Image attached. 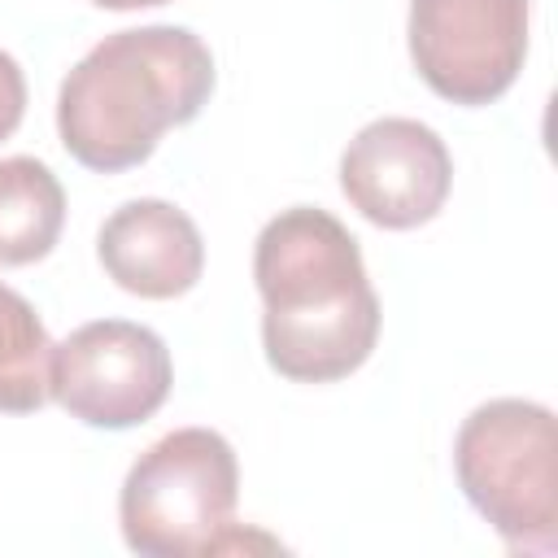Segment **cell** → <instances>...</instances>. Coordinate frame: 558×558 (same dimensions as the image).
<instances>
[{"instance_id": "ba28073f", "label": "cell", "mask_w": 558, "mask_h": 558, "mask_svg": "<svg viewBox=\"0 0 558 558\" xmlns=\"http://www.w3.org/2000/svg\"><path fill=\"white\" fill-rule=\"evenodd\" d=\"M96 257L118 288L148 301L192 292L205 270V244L196 222L179 205L157 196L118 205L96 235Z\"/></svg>"}, {"instance_id": "277c9868", "label": "cell", "mask_w": 558, "mask_h": 558, "mask_svg": "<svg viewBox=\"0 0 558 558\" xmlns=\"http://www.w3.org/2000/svg\"><path fill=\"white\" fill-rule=\"evenodd\" d=\"M240 466L227 436L174 427L153 440L126 471L118 523L140 558H201L235 545L231 532Z\"/></svg>"}, {"instance_id": "9c48e42d", "label": "cell", "mask_w": 558, "mask_h": 558, "mask_svg": "<svg viewBox=\"0 0 558 558\" xmlns=\"http://www.w3.org/2000/svg\"><path fill=\"white\" fill-rule=\"evenodd\" d=\"M65 227V192L35 157H0V266H31L52 253Z\"/></svg>"}, {"instance_id": "8992f818", "label": "cell", "mask_w": 558, "mask_h": 558, "mask_svg": "<svg viewBox=\"0 0 558 558\" xmlns=\"http://www.w3.org/2000/svg\"><path fill=\"white\" fill-rule=\"evenodd\" d=\"M532 0H410V61L453 105H493L527 57Z\"/></svg>"}, {"instance_id": "3957f363", "label": "cell", "mask_w": 558, "mask_h": 558, "mask_svg": "<svg viewBox=\"0 0 558 558\" xmlns=\"http://www.w3.org/2000/svg\"><path fill=\"white\" fill-rule=\"evenodd\" d=\"M458 488L514 554L558 549V427L523 397L475 405L453 440Z\"/></svg>"}, {"instance_id": "30bf717a", "label": "cell", "mask_w": 558, "mask_h": 558, "mask_svg": "<svg viewBox=\"0 0 558 558\" xmlns=\"http://www.w3.org/2000/svg\"><path fill=\"white\" fill-rule=\"evenodd\" d=\"M52 340L35 305L0 283V410L35 414L52 397Z\"/></svg>"}, {"instance_id": "8fae6325", "label": "cell", "mask_w": 558, "mask_h": 558, "mask_svg": "<svg viewBox=\"0 0 558 558\" xmlns=\"http://www.w3.org/2000/svg\"><path fill=\"white\" fill-rule=\"evenodd\" d=\"M22 113H26V78L22 65L0 48V140H9L22 126Z\"/></svg>"}, {"instance_id": "5b68a950", "label": "cell", "mask_w": 558, "mask_h": 558, "mask_svg": "<svg viewBox=\"0 0 558 558\" xmlns=\"http://www.w3.org/2000/svg\"><path fill=\"white\" fill-rule=\"evenodd\" d=\"M170 379V349L144 323L96 318L52 349V401L87 427L122 432L153 418Z\"/></svg>"}, {"instance_id": "7a4b0ae2", "label": "cell", "mask_w": 558, "mask_h": 558, "mask_svg": "<svg viewBox=\"0 0 558 558\" xmlns=\"http://www.w3.org/2000/svg\"><path fill=\"white\" fill-rule=\"evenodd\" d=\"M214 92V57L187 26H131L105 35L57 92L65 153L118 174L153 157L170 126L192 122Z\"/></svg>"}, {"instance_id": "7c38bea8", "label": "cell", "mask_w": 558, "mask_h": 558, "mask_svg": "<svg viewBox=\"0 0 558 558\" xmlns=\"http://www.w3.org/2000/svg\"><path fill=\"white\" fill-rule=\"evenodd\" d=\"M100 9H153V4H170V0H92Z\"/></svg>"}, {"instance_id": "52a82bcc", "label": "cell", "mask_w": 558, "mask_h": 558, "mask_svg": "<svg viewBox=\"0 0 558 558\" xmlns=\"http://www.w3.org/2000/svg\"><path fill=\"white\" fill-rule=\"evenodd\" d=\"M449 183L453 157L418 118H375L340 153V192L366 222L384 231L432 222L449 196Z\"/></svg>"}, {"instance_id": "6da1fadb", "label": "cell", "mask_w": 558, "mask_h": 558, "mask_svg": "<svg viewBox=\"0 0 558 558\" xmlns=\"http://www.w3.org/2000/svg\"><path fill=\"white\" fill-rule=\"evenodd\" d=\"M266 362L296 384L353 375L379 340V296L357 240L314 205L279 209L253 244Z\"/></svg>"}]
</instances>
